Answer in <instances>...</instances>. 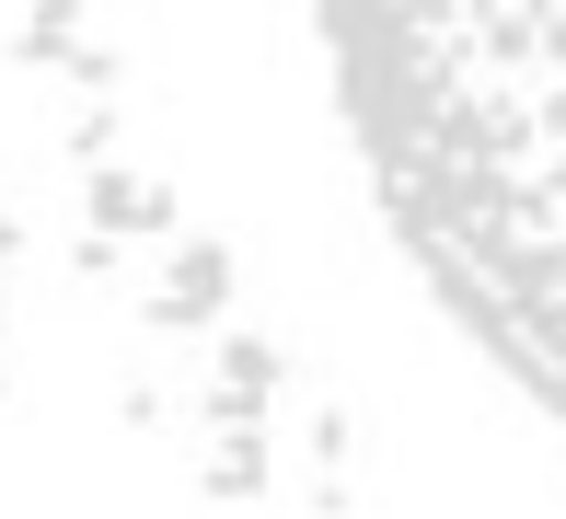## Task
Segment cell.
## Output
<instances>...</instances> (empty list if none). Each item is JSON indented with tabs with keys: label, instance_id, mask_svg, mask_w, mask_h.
Returning <instances> with one entry per match:
<instances>
[{
	"label": "cell",
	"instance_id": "cell-1",
	"mask_svg": "<svg viewBox=\"0 0 566 519\" xmlns=\"http://www.w3.org/2000/svg\"><path fill=\"white\" fill-rule=\"evenodd\" d=\"M324 70L417 277L566 415V12H324Z\"/></svg>",
	"mask_w": 566,
	"mask_h": 519
}]
</instances>
